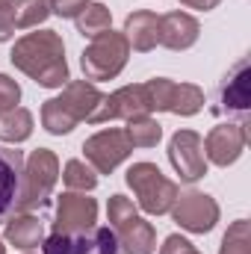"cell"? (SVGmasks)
<instances>
[{"label": "cell", "mask_w": 251, "mask_h": 254, "mask_svg": "<svg viewBox=\"0 0 251 254\" xmlns=\"http://www.w3.org/2000/svg\"><path fill=\"white\" fill-rule=\"evenodd\" d=\"M12 65L33 77L45 89H60L68 83V63H65L63 36L54 30L27 33L12 48Z\"/></svg>", "instance_id": "6da1fadb"}, {"label": "cell", "mask_w": 251, "mask_h": 254, "mask_svg": "<svg viewBox=\"0 0 251 254\" xmlns=\"http://www.w3.org/2000/svg\"><path fill=\"white\" fill-rule=\"evenodd\" d=\"M101 104H104V95L98 92L95 83H86V80L65 83V92L60 98L45 101V107H42V125L54 136H65L80 122L92 125V119H95V113H98Z\"/></svg>", "instance_id": "7a4b0ae2"}, {"label": "cell", "mask_w": 251, "mask_h": 254, "mask_svg": "<svg viewBox=\"0 0 251 254\" xmlns=\"http://www.w3.org/2000/svg\"><path fill=\"white\" fill-rule=\"evenodd\" d=\"M21 184H18V198H15V213H33L42 210L57 187L60 178V160L51 148H39L30 154V160L24 163L21 172Z\"/></svg>", "instance_id": "3957f363"}, {"label": "cell", "mask_w": 251, "mask_h": 254, "mask_svg": "<svg viewBox=\"0 0 251 254\" xmlns=\"http://www.w3.org/2000/svg\"><path fill=\"white\" fill-rule=\"evenodd\" d=\"M110 213V228L119 240V246L125 254H154L157 252V231L151 228V222H145L139 216V210L133 207V201L125 195H113L107 204Z\"/></svg>", "instance_id": "277c9868"}, {"label": "cell", "mask_w": 251, "mask_h": 254, "mask_svg": "<svg viewBox=\"0 0 251 254\" xmlns=\"http://www.w3.org/2000/svg\"><path fill=\"white\" fill-rule=\"evenodd\" d=\"M127 187L136 192V201L145 213L151 216H163L172 210L175 198L181 195L178 184L169 181L154 163H133L127 169Z\"/></svg>", "instance_id": "5b68a950"}, {"label": "cell", "mask_w": 251, "mask_h": 254, "mask_svg": "<svg viewBox=\"0 0 251 254\" xmlns=\"http://www.w3.org/2000/svg\"><path fill=\"white\" fill-rule=\"evenodd\" d=\"M127 57H130V45L125 33H116L110 27L107 33L92 39V45L80 57V65H83L86 80H113L125 71Z\"/></svg>", "instance_id": "8992f818"}, {"label": "cell", "mask_w": 251, "mask_h": 254, "mask_svg": "<svg viewBox=\"0 0 251 254\" xmlns=\"http://www.w3.org/2000/svg\"><path fill=\"white\" fill-rule=\"evenodd\" d=\"M148 110L151 113H175V116H195L204 107V92L192 83H175L169 77H154L142 83Z\"/></svg>", "instance_id": "52a82bcc"}, {"label": "cell", "mask_w": 251, "mask_h": 254, "mask_svg": "<svg viewBox=\"0 0 251 254\" xmlns=\"http://www.w3.org/2000/svg\"><path fill=\"white\" fill-rule=\"evenodd\" d=\"M169 213L189 234H210L216 228V222H219V204L213 201V195L198 192V190H189L184 195H178Z\"/></svg>", "instance_id": "ba28073f"}, {"label": "cell", "mask_w": 251, "mask_h": 254, "mask_svg": "<svg viewBox=\"0 0 251 254\" xmlns=\"http://www.w3.org/2000/svg\"><path fill=\"white\" fill-rule=\"evenodd\" d=\"M42 254H122V246L113 228H92L89 234H77V237L51 234L42 243Z\"/></svg>", "instance_id": "9c48e42d"}, {"label": "cell", "mask_w": 251, "mask_h": 254, "mask_svg": "<svg viewBox=\"0 0 251 254\" xmlns=\"http://www.w3.org/2000/svg\"><path fill=\"white\" fill-rule=\"evenodd\" d=\"M130 151H133V145L127 142L125 130H119V127L101 130L83 142V154L98 175H110L119 163H125L130 157Z\"/></svg>", "instance_id": "30bf717a"}, {"label": "cell", "mask_w": 251, "mask_h": 254, "mask_svg": "<svg viewBox=\"0 0 251 254\" xmlns=\"http://www.w3.org/2000/svg\"><path fill=\"white\" fill-rule=\"evenodd\" d=\"M98 222V204L95 198H89L86 192H65L57 204V222H54V234L65 237H77V234H89Z\"/></svg>", "instance_id": "8fae6325"}, {"label": "cell", "mask_w": 251, "mask_h": 254, "mask_svg": "<svg viewBox=\"0 0 251 254\" xmlns=\"http://www.w3.org/2000/svg\"><path fill=\"white\" fill-rule=\"evenodd\" d=\"M169 160L181 181L195 184L207 175V157H204V142L195 130H178L169 142Z\"/></svg>", "instance_id": "7c38bea8"}, {"label": "cell", "mask_w": 251, "mask_h": 254, "mask_svg": "<svg viewBox=\"0 0 251 254\" xmlns=\"http://www.w3.org/2000/svg\"><path fill=\"white\" fill-rule=\"evenodd\" d=\"M148 98H145V89L142 83L136 86H122L119 92L113 95H104V104L98 107L92 125H104V122H130V119H139V116H148Z\"/></svg>", "instance_id": "4fadbf2b"}, {"label": "cell", "mask_w": 251, "mask_h": 254, "mask_svg": "<svg viewBox=\"0 0 251 254\" xmlns=\"http://www.w3.org/2000/svg\"><path fill=\"white\" fill-rule=\"evenodd\" d=\"M246 142H249L246 125H219L204 139V157L225 169L240 160V154L246 151Z\"/></svg>", "instance_id": "5bb4252c"}, {"label": "cell", "mask_w": 251, "mask_h": 254, "mask_svg": "<svg viewBox=\"0 0 251 254\" xmlns=\"http://www.w3.org/2000/svg\"><path fill=\"white\" fill-rule=\"evenodd\" d=\"M198 21L189 15V12H169V15H160V42L163 48L169 51H187L198 42Z\"/></svg>", "instance_id": "9a60e30c"}, {"label": "cell", "mask_w": 251, "mask_h": 254, "mask_svg": "<svg viewBox=\"0 0 251 254\" xmlns=\"http://www.w3.org/2000/svg\"><path fill=\"white\" fill-rule=\"evenodd\" d=\"M21 172H24V154L12 148H0V225L15 210Z\"/></svg>", "instance_id": "2e32d148"}, {"label": "cell", "mask_w": 251, "mask_h": 254, "mask_svg": "<svg viewBox=\"0 0 251 254\" xmlns=\"http://www.w3.org/2000/svg\"><path fill=\"white\" fill-rule=\"evenodd\" d=\"M3 225H6V231H3L6 243L21 249V252H33L45 243V222L36 213H15Z\"/></svg>", "instance_id": "e0dca14e"}, {"label": "cell", "mask_w": 251, "mask_h": 254, "mask_svg": "<svg viewBox=\"0 0 251 254\" xmlns=\"http://www.w3.org/2000/svg\"><path fill=\"white\" fill-rule=\"evenodd\" d=\"M125 39L127 45H133V51H139V54L154 51L157 42H160V15H154L148 9L130 12L125 21Z\"/></svg>", "instance_id": "ac0fdd59"}, {"label": "cell", "mask_w": 251, "mask_h": 254, "mask_svg": "<svg viewBox=\"0 0 251 254\" xmlns=\"http://www.w3.org/2000/svg\"><path fill=\"white\" fill-rule=\"evenodd\" d=\"M251 104V71L249 60H240L231 71L228 83L222 86V110L225 113H249Z\"/></svg>", "instance_id": "d6986e66"}, {"label": "cell", "mask_w": 251, "mask_h": 254, "mask_svg": "<svg viewBox=\"0 0 251 254\" xmlns=\"http://www.w3.org/2000/svg\"><path fill=\"white\" fill-rule=\"evenodd\" d=\"M30 133H33V113L30 110L15 107V110L0 113V142L18 145V142L30 139Z\"/></svg>", "instance_id": "ffe728a7"}, {"label": "cell", "mask_w": 251, "mask_h": 254, "mask_svg": "<svg viewBox=\"0 0 251 254\" xmlns=\"http://www.w3.org/2000/svg\"><path fill=\"white\" fill-rule=\"evenodd\" d=\"M74 24H77V33H80V36L95 39V36H101V33L110 30L113 15H110V9H107L104 3H86V6L80 9V15L74 18Z\"/></svg>", "instance_id": "44dd1931"}, {"label": "cell", "mask_w": 251, "mask_h": 254, "mask_svg": "<svg viewBox=\"0 0 251 254\" xmlns=\"http://www.w3.org/2000/svg\"><path fill=\"white\" fill-rule=\"evenodd\" d=\"M125 136L133 148H154L163 139V127L157 125L151 116H139V119H130L127 122Z\"/></svg>", "instance_id": "7402d4cb"}, {"label": "cell", "mask_w": 251, "mask_h": 254, "mask_svg": "<svg viewBox=\"0 0 251 254\" xmlns=\"http://www.w3.org/2000/svg\"><path fill=\"white\" fill-rule=\"evenodd\" d=\"M51 15L48 0H15V30H30L45 24Z\"/></svg>", "instance_id": "603a6c76"}, {"label": "cell", "mask_w": 251, "mask_h": 254, "mask_svg": "<svg viewBox=\"0 0 251 254\" xmlns=\"http://www.w3.org/2000/svg\"><path fill=\"white\" fill-rule=\"evenodd\" d=\"M63 181L71 192H92L98 187V175L92 166H86L83 160H68L63 172Z\"/></svg>", "instance_id": "cb8c5ba5"}, {"label": "cell", "mask_w": 251, "mask_h": 254, "mask_svg": "<svg viewBox=\"0 0 251 254\" xmlns=\"http://www.w3.org/2000/svg\"><path fill=\"white\" fill-rule=\"evenodd\" d=\"M219 254H251V237H249V222L246 219H237L228 228Z\"/></svg>", "instance_id": "d4e9b609"}, {"label": "cell", "mask_w": 251, "mask_h": 254, "mask_svg": "<svg viewBox=\"0 0 251 254\" xmlns=\"http://www.w3.org/2000/svg\"><path fill=\"white\" fill-rule=\"evenodd\" d=\"M18 101H21V86H18L9 74H0V113L15 110Z\"/></svg>", "instance_id": "484cf974"}, {"label": "cell", "mask_w": 251, "mask_h": 254, "mask_svg": "<svg viewBox=\"0 0 251 254\" xmlns=\"http://www.w3.org/2000/svg\"><path fill=\"white\" fill-rule=\"evenodd\" d=\"M15 33V0H0V42H9Z\"/></svg>", "instance_id": "4316f807"}, {"label": "cell", "mask_w": 251, "mask_h": 254, "mask_svg": "<svg viewBox=\"0 0 251 254\" xmlns=\"http://www.w3.org/2000/svg\"><path fill=\"white\" fill-rule=\"evenodd\" d=\"M160 254H201V252H195V246L189 240H184L181 234H172V237H166Z\"/></svg>", "instance_id": "83f0119b"}, {"label": "cell", "mask_w": 251, "mask_h": 254, "mask_svg": "<svg viewBox=\"0 0 251 254\" xmlns=\"http://www.w3.org/2000/svg\"><path fill=\"white\" fill-rule=\"evenodd\" d=\"M48 3H51V12H57L60 18H77L89 0H48Z\"/></svg>", "instance_id": "f1b7e54d"}, {"label": "cell", "mask_w": 251, "mask_h": 254, "mask_svg": "<svg viewBox=\"0 0 251 254\" xmlns=\"http://www.w3.org/2000/svg\"><path fill=\"white\" fill-rule=\"evenodd\" d=\"M184 6H189V9H204V12H210V9H216L222 0H181Z\"/></svg>", "instance_id": "f546056e"}, {"label": "cell", "mask_w": 251, "mask_h": 254, "mask_svg": "<svg viewBox=\"0 0 251 254\" xmlns=\"http://www.w3.org/2000/svg\"><path fill=\"white\" fill-rule=\"evenodd\" d=\"M0 254H6V246H3V240H0Z\"/></svg>", "instance_id": "4dcf8cb0"}]
</instances>
